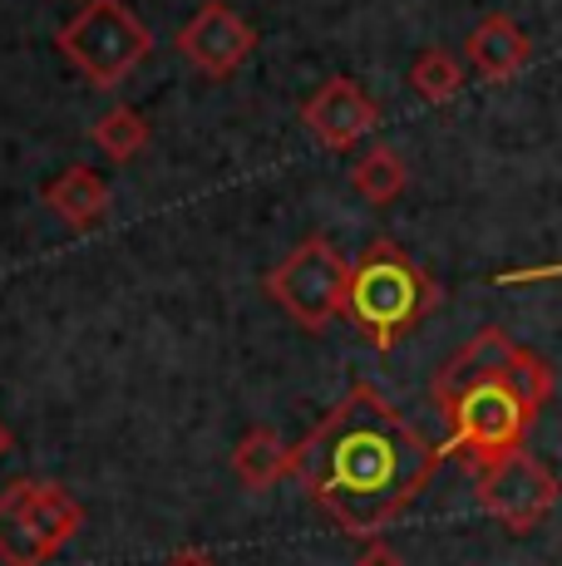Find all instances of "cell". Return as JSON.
Returning <instances> with one entry per match:
<instances>
[{
  "instance_id": "6da1fadb",
  "label": "cell",
  "mask_w": 562,
  "mask_h": 566,
  "mask_svg": "<svg viewBox=\"0 0 562 566\" xmlns=\"http://www.w3.org/2000/svg\"><path fill=\"white\" fill-rule=\"evenodd\" d=\"M445 449L425 439L375 385H351L306 439L296 443L291 478L351 537H381L435 483Z\"/></svg>"
},
{
  "instance_id": "7a4b0ae2",
  "label": "cell",
  "mask_w": 562,
  "mask_h": 566,
  "mask_svg": "<svg viewBox=\"0 0 562 566\" xmlns=\"http://www.w3.org/2000/svg\"><path fill=\"white\" fill-rule=\"evenodd\" d=\"M429 399L449 423L445 453L479 473L513 449H528V429L553 399V365L499 325H483L435 369Z\"/></svg>"
},
{
  "instance_id": "3957f363",
  "label": "cell",
  "mask_w": 562,
  "mask_h": 566,
  "mask_svg": "<svg viewBox=\"0 0 562 566\" xmlns=\"http://www.w3.org/2000/svg\"><path fill=\"white\" fill-rule=\"evenodd\" d=\"M435 306H439L435 276L405 247H395L391 237L371 242L351 266V306H345V315L375 350H395Z\"/></svg>"
},
{
  "instance_id": "277c9868",
  "label": "cell",
  "mask_w": 562,
  "mask_h": 566,
  "mask_svg": "<svg viewBox=\"0 0 562 566\" xmlns=\"http://www.w3.org/2000/svg\"><path fill=\"white\" fill-rule=\"evenodd\" d=\"M60 50L94 90H118L148 60L154 35L124 0H84L60 25Z\"/></svg>"
},
{
  "instance_id": "5b68a950",
  "label": "cell",
  "mask_w": 562,
  "mask_h": 566,
  "mask_svg": "<svg viewBox=\"0 0 562 566\" xmlns=\"http://www.w3.org/2000/svg\"><path fill=\"white\" fill-rule=\"evenodd\" d=\"M267 296L277 301L301 331H326L336 315L351 306V261H345L326 237H306L291 247L281 266L267 271Z\"/></svg>"
},
{
  "instance_id": "8992f818",
  "label": "cell",
  "mask_w": 562,
  "mask_h": 566,
  "mask_svg": "<svg viewBox=\"0 0 562 566\" xmlns=\"http://www.w3.org/2000/svg\"><path fill=\"white\" fill-rule=\"evenodd\" d=\"M473 497H479V507L493 522H503V532L528 537V532L543 527L548 513L558 507L562 483H558V473L538 459L533 449H513L508 459L479 468Z\"/></svg>"
},
{
  "instance_id": "52a82bcc",
  "label": "cell",
  "mask_w": 562,
  "mask_h": 566,
  "mask_svg": "<svg viewBox=\"0 0 562 566\" xmlns=\"http://www.w3.org/2000/svg\"><path fill=\"white\" fill-rule=\"evenodd\" d=\"M257 50V30L237 15L222 0H208V6L192 10V20L178 30V54L208 80H227L237 74Z\"/></svg>"
},
{
  "instance_id": "ba28073f",
  "label": "cell",
  "mask_w": 562,
  "mask_h": 566,
  "mask_svg": "<svg viewBox=\"0 0 562 566\" xmlns=\"http://www.w3.org/2000/svg\"><path fill=\"white\" fill-rule=\"evenodd\" d=\"M301 124L311 128V138H316L321 148L345 154V148H355L361 138L375 134V124H381V104H375L355 80L336 74V80H326L306 104H301Z\"/></svg>"
},
{
  "instance_id": "9c48e42d",
  "label": "cell",
  "mask_w": 562,
  "mask_h": 566,
  "mask_svg": "<svg viewBox=\"0 0 562 566\" xmlns=\"http://www.w3.org/2000/svg\"><path fill=\"white\" fill-rule=\"evenodd\" d=\"M464 60H469V70L479 74V80L489 84H508L513 74L528 70V60H533V40L523 35V25L508 15H489L473 25V35L464 40Z\"/></svg>"
},
{
  "instance_id": "30bf717a",
  "label": "cell",
  "mask_w": 562,
  "mask_h": 566,
  "mask_svg": "<svg viewBox=\"0 0 562 566\" xmlns=\"http://www.w3.org/2000/svg\"><path fill=\"white\" fill-rule=\"evenodd\" d=\"M10 488H15L20 507H25V517L35 522L40 542H45L50 552H60L64 542H70L74 532H80L84 507L74 503V497L64 493L60 483H40V478H20V483H10Z\"/></svg>"
},
{
  "instance_id": "8fae6325",
  "label": "cell",
  "mask_w": 562,
  "mask_h": 566,
  "mask_svg": "<svg viewBox=\"0 0 562 566\" xmlns=\"http://www.w3.org/2000/svg\"><path fill=\"white\" fill-rule=\"evenodd\" d=\"M45 207L60 217V222H70L74 232H90V227L104 222V212H110V188H104L100 172L74 163V168H64L45 188Z\"/></svg>"
},
{
  "instance_id": "7c38bea8",
  "label": "cell",
  "mask_w": 562,
  "mask_h": 566,
  "mask_svg": "<svg viewBox=\"0 0 562 566\" xmlns=\"http://www.w3.org/2000/svg\"><path fill=\"white\" fill-rule=\"evenodd\" d=\"M291 459H296V449H291L277 429L257 423V429H247L242 443L232 449V473L242 478V488L267 493V488H277L281 478H291Z\"/></svg>"
},
{
  "instance_id": "4fadbf2b",
  "label": "cell",
  "mask_w": 562,
  "mask_h": 566,
  "mask_svg": "<svg viewBox=\"0 0 562 566\" xmlns=\"http://www.w3.org/2000/svg\"><path fill=\"white\" fill-rule=\"evenodd\" d=\"M55 552L40 542L35 522L25 517V507H20L15 488H6L0 493V562L6 566H45Z\"/></svg>"
},
{
  "instance_id": "5bb4252c",
  "label": "cell",
  "mask_w": 562,
  "mask_h": 566,
  "mask_svg": "<svg viewBox=\"0 0 562 566\" xmlns=\"http://www.w3.org/2000/svg\"><path fill=\"white\" fill-rule=\"evenodd\" d=\"M405 182H409V168H405V158H399L391 144L371 148V154L351 168V188L361 192L365 202H375V207L395 202L399 192H405Z\"/></svg>"
},
{
  "instance_id": "9a60e30c",
  "label": "cell",
  "mask_w": 562,
  "mask_h": 566,
  "mask_svg": "<svg viewBox=\"0 0 562 566\" xmlns=\"http://www.w3.org/2000/svg\"><path fill=\"white\" fill-rule=\"evenodd\" d=\"M409 90H415L425 104H449L454 94L464 90V60L454 50L429 45L415 64H409Z\"/></svg>"
},
{
  "instance_id": "2e32d148",
  "label": "cell",
  "mask_w": 562,
  "mask_h": 566,
  "mask_svg": "<svg viewBox=\"0 0 562 566\" xmlns=\"http://www.w3.org/2000/svg\"><path fill=\"white\" fill-rule=\"evenodd\" d=\"M90 134H94V144H100V154H110L114 163H128V158L144 154V144H148V118L138 114V108H128V104H114L110 114L94 118Z\"/></svg>"
},
{
  "instance_id": "e0dca14e",
  "label": "cell",
  "mask_w": 562,
  "mask_h": 566,
  "mask_svg": "<svg viewBox=\"0 0 562 566\" xmlns=\"http://www.w3.org/2000/svg\"><path fill=\"white\" fill-rule=\"evenodd\" d=\"M562 276V261H553V266H523V271H503L499 286H538V281H553Z\"/></svg>"
},
{
  "instance_id": "ac0fdd59",
  "label": "cell",
  "mask_w": 562,
  "mask_h": 566,
  "mask_svg": "<svg viewBox=\"0 0 562 566\" xmlns=\"http://www.w3.org/2000/svg\"><path fill=\"white\" fill-rule=\"evenodd\" d=\"M355 566H405V562H399V552L391 547V542L371 537V542H365V552L355 557Z\"/></svg>"
},
{
  "instance_id": "d6986e66",
  "label": "cell",
  "mask_w": 562,
  "mask_h": 566,
  "mask_svg": "<svg viewBox=\"0 0 562 566\" xmlns=\"http://www.w3.org/2000/svg\"><path fill=\"white\" fill-rule=\"evenodd\" d=\"M168 566H218L212 557H202V552H183V557H173Z\"/></svg>"
},
{
  "instance_id": "ffe728a7",
  "label": "cell",
  "mask_w": 562,
  "mask_h": 566,
  "mask_svg": "<svg viewBox=\"0 0 562 566\" xmlns=\"http://www.w3.org/2000/svg\"><path fill=\"white\" fill-rule=\"evenodd\" d=\"M6 453H10V429L0 423V459H6Z\"/></svg>"
}]
</instances>
